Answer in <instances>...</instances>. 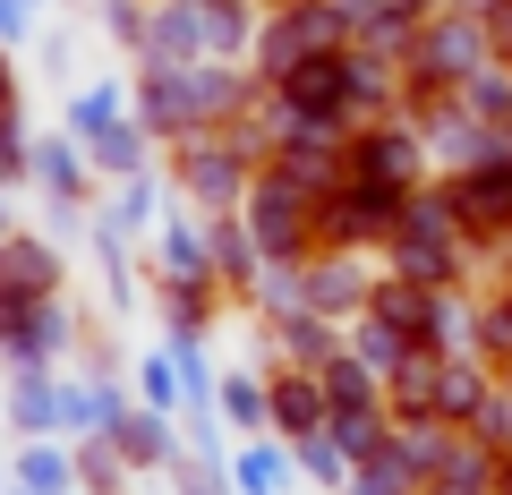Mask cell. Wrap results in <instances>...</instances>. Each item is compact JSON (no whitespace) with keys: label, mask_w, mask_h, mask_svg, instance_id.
Masks as SVG:
<instances>
[{"label":"cell","mask_w":512,"mask_h":495,"mask_svg":"<svg viewBox=\"0 0 512 495\" xmlns=\"http://www.w3.org/2000/svg\"><path fill=\"white\" fill-rule=\"evenodd\" d=\"M325 410H333L325 376H299V367H282V376H274V427H282V436H299V444L325 436Z\"/></svg>","instance_id":"cell-3"},{"label":"cell","mask_w":512,"mask_h":495,"mask_svg":"<svg viewBox=\"0 0 512 495\" xmlns=\"http://www.w3.org/2000/svg\"><path fill=\"white\" fill-rule=\"evenodd\" d=\"M350 180H376V188H402L419 180V129H376V137H350Z\"/></svg>","instance_id":"cell-2"},{"label":"cell","mask_w":512,"mask_h":495,"mask_svg":"<svg viewBox=\"0 0 512 495\" xmlns=\"http://www.w3.org/2000/svg\"><path fill=\"white\" fill-rule=\"evenodd\" d=\"M282 478H291L282 453H248V461H239V487H248V495H282Z\"/></svg>","instance_id":"cell-6"},{"label":"cell","mask_w":512,"mask_h":495,"mask_svg":"<svg viewBox=\"0 0 512 495\" xmlns=\"http://www.w3.org/2000/svg\"><path fill=\"white\" fill-rule=\"evenodd\" d=\"M26 487H35V495H60V487H69V461H60V453H26Z\"/></svg>","instance_id":"cell-8"},{"label":"cell","mask_w":512,"mask_h":495,"mask_svg":"<svg viewBox=\"0 0 512 495\" xmlns=\"http://www.w3.org/2000/svg\"><path fill=\"white\" fill-rule=\"evenodd\" d=\"M316 205L299 180H282V171H265V180H248V239L265 248V257H308L316 248Z\"/></svg>","instance_id":"cell-1"},{"label":"cell","mask_w":512,"mask_h":495,"mask_svg":"<svg viewBox=\"0 0 512 495\" xmlns=\"http://www.w3.org/2000/svg\"><path fill=\"white\" fill-rule=\"evenodd\" d=\"M137 154H146V137H137V129H111L103 137V163H137Z\"/></svg>","instance_id":"cell-9"},{"label":"cell","mask_w":512,"mask_h":495,"mask_svg":"<svg viewBox=\"0 0 512 495\" xmlns=\"http://www.w3.org/2000/svg\"><path fill=\"white\" fill-rule=\"evenodd\" d=\"M359 299H376V282H359L350 265H316V308H359Z\"/></svg>","instance_id":"cell-5"},{"label":"cell","mask_w":512,"mask_h":495,"mask_svg":"<svg viewBox=\"0 0 512 495\" xmlns=\"http://www.w3.org/2000/svg\"><path fill=\"white\" fill-rule=\"evenodd\" d=\"M43 171H52V188H60V197H77V163H69V154H43Z\"/></svg>","instance_id":"cell-10"},{"label":"cell","mask_w":512,"mask_h":495,"mask_svg":"<svg viewBox=\"0 0 512 495\" xmlns=\"http://www.w3.org/2000/svg\"><path fill=\"white\" fill-rule=\"evenodd\" d=\"M52 248L43 239H9V299H52Z\"/></svg>","instance_id":"cell-4"},{"label":"cell","mask_w":512,"mask_h":495,"mask_svg":"<svg viewBox=\"0 0 512 495\" xmlns=\"http://www.w3.org/2000/svg\"><path fill=\"white\" fill-rule=\"evenodd\" d=\"M325 385H333V410H367V376H359V367H325Z\"/></svg>","instance_id":"cell-7"}]
</instances>
